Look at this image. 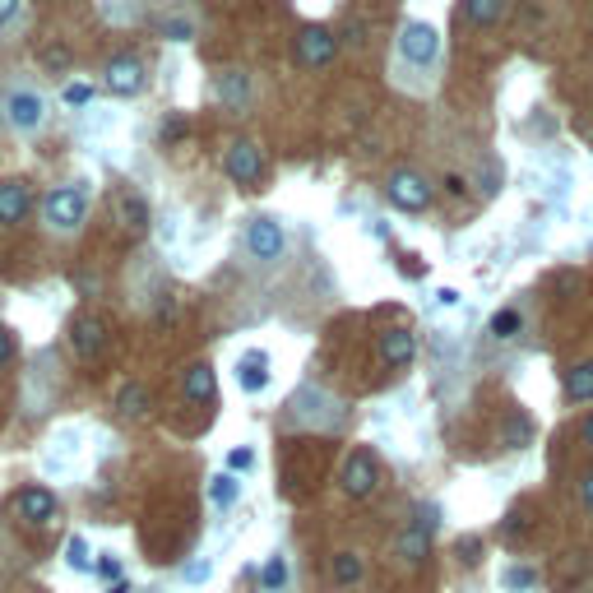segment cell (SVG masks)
<instances>
[{"instance_id": "cell-39", "label": "cell", "mask_w": 593, "mask_h": 593, "mask_svg": "<svg viewBox=\"0 0 593 593\" xmlns=\"http://www.w3.org/2000/svg\"><path fill=\"white\" fill-rule=\"evenodd\" d=\"M445 186H449V195H464L468 181H464V176H445Z\"/></svg>"}, {"instance_id": "cell-34", "label": "cell", "mask_w": 593, "mask_h": 593, "mask_svg": "<svg viewBox=\"0 0 593 593\" xmlns=\"http://www.w3.org/2000/svg\"><path fill=\"white\" fill-rule=\"evenodd\" d=\"M168 37H172V43H186V37H191V24H186V19H172V24H168Z\"/></svg>"}, {"instance_id": "cell-8", "label": "cell", "mask_w": 593, "mask_h": 593, "mask_svg": "<svg viewBox=\"0 0 593 593\" xmlns=\"http://www.w3.org/2000/svg\"><path fill=\"white\" fill-rule=\"evenodd\" d=\"M390 199L399 204V209L417 214V209H426V204H432V186H426L417 172H394V176H390Z\"/></svg>"}, {"instance_id": "cell-13", "label": "cell", "mask_w": 593, "mask_h": 593, "mask_svg": "<svg viewBox=\"0 0 593 593\" xmlns=\"http://www.w3.org/2000/svg\"><path fill=\"white\" fill-rule=\"evenodd\" d=\"M237 385L246 394H260L264 385H269V357H264V353H246V357H241L237 362Z\"/></svg>"}, {"instance_id": "cell-20", "label": "cell", "mask_w": 593, "mask_h": 593, "mask_svg": "<svg viewBox=\"0 0 593 593\" xmlns=\"http://www.w3.org/2000/svg\"><path fill=\"white\" fill-rule=\"evenodd\" d=\"M283 584H288V561H283V557H269V561L260 566V589H264V593H278Z\"/></svg>"}, {"instance_id": "cell-30", "label": "cell", "mask_w": 593, "mask_h": 593, "mask_svg": "<svg viewBox=\"0 0 593 593\" xmlns=\"http://www.w3.org/2000/svg\"><path fill=\"white\" fill-rule=\"evenodd\" d=\"M478 547H482L478 538H459L455 551H459V561H464V566H473V561H478Z\"/></svg>"}, {"instance_id": "cell-12", "label": "cell", "mask_w": 593, "mask_h": 593, "mask_svg": "<svg viewBox=\"0 0 593 593\" xmlns=\"http://www.w3.org/2000/svg\"><path fill=\"white\" fill-rule=\"evenodd\" d=\"M107 89L121 93V98H130L144 89V66H139L135 56H116L112 66H107Z\"/></svg>"}, {"instance_id": "cell-14", "label": "cell", "mask_w": 593, "mask_h": 593, "mask_svg": "<svg viewBox=\"0 0 593 593\" xmlns=\"http://www.w3.org/2000/svg\"><path fill=\"white\" fill-rule=\"evenodd\" d=\"M28 204H33V195H28L24 181H5V186H0V222H24Z\"/></svg>"}, {"instance_id": "cell-17", "label": "cell", "mask_w": 593, "mask_h": 593, "mask_svg": "<svg viewBox=\"0 0 593 593\" xmlns=\"http://www.w3.org/2000/svg\"><path fill=\"white\" fill-rule=\"evenodd\" d=\"M116 218H121V228L144 232V228H149V204L139 199V195H121V199H116Z\"/></svg>"}, {"instance_id": "cell-19", "label": "cell", "mask_w": 593, "mask_h": 593, "mask_svg": "<svg viewBox=\"0 0 593 593\" xmlns=\"http://www.w3.org/2000/svg\"><path fill=\"white\" fill-rule=\"evenodd\" d=\"M237 496H241V482H237V473H218V478L209 482V501H214L218 510L237 505Z\"/></svg>"}, {"instance_id": "cell-40", "label": "cell", "mask_w": 593, "mask_h": 593, "mask_svg": "<svg viewBox=\"0 0 593 593\" xmlns=\"http://www.w3.org/2000/svg\"><path fill=\"white\" fill-rule=\"evenodd\" d=\"M580 496H584V505H589V510H593V473H589V478H584V487H580Z\"/></svg>"}, {"instance_id": "cell-9", "label": "cell", "mask_w": 593, "mask_h": 593, "mask_svg": "<svg viewBox=\"0 0 593 593\" xmlns=\"http://www.w3.org/2000/svg\"><path fill=\"white\" fill-rule=\"evenodd\" d=\"M376 357L390 366V371H399V366H408L417 357V334L413 330H385L380 343H376Z\"/></svg>"}, {"instance_id": "cell-32", "label": "cell", "mask_w": 593, "mask_h": 593, "mask_svg": "<svg viewBox=\"0 0 593 593\" xmlns=\"http://www.w3.org/2000/svg\"><path fill=\"white\" fill-rule=\"evenodd\" d=\"M181 135H186V121H181V116H172L168 126H162V139H168V144H176Z\"/></svg>"}, {"instance_id": "cell-42", "label": "cell", "mask_w": 593, "mask_h": 593, "mask_svg": "<svg viewBox=\"0 0 593 593\" xmlns=\"http://www.w3.org/2000/svg\"><path fill=\"white\" fill-rule=\"evenodd\" d=\"M580 436H584V441L593 445V417H584V426H580Z\"/></svg>"}, {"instance_id": "cell-5", "label": "cell", "mask_w": 593, "mask_h": 593, "mask_svg": "<svg viewBox=\"0 0 593 593\" xmlns=\"http://www.w3.org/2000/svg\"><path fill=\"white\" fill-rule=\"evenodd\" d=\"M14 515L24 524H33V528H43V524L56 519V496L47 492V487H24V492L14 496Z\"/></svg>"}, {"instance_id": "cell-35", "label": "cell", "mask_w": 593, "mask_h": 593, "mask_svg": "<svg viewBox=\"0 0 593 593\" xmlns=\"http://www.w3.org/2000/svg\"><path fill=\"white\" fill-rule=\"evenodd\" d=\"M524 436H528V422H510L505 426V445H519Z\"/></svg>"}, {"instance_id": "cell-10", "label": "cell", "mask_w": 593, "mask_h": 593, "mask_svg": "<svg viewBox=\"0 0 593 593\" xmlns=\"http://www.w3.org/2000/svg\"><path fill=\"white\" fill-rule=\"evenodd\" d=\"M246 251L255 260H278L283 255V228L274 218H255L251 228H246Z\"/></svg>"}, {"instance_id": "cell-27", "label": "cell", "mask_w": 593, "mask_h": 593, "mask_svg": "<svg viewBox=\"0 0 593 593\" xmlns=\"http://www.w3.org/2000/svg\"><path fill=\"white\" fill-rule=\"evenodd\" d=\"M534 580H538V575H534L528 566H510V570H505V584H510V589H534Z\"/></svg>"}, {"instance_id": "cell-22", "label": "cell", "mask_w": 593, "mask_h": 593, "mask_svg": "<svg viewBox=\"0 0 593 593\" xmlns=\"http://www.w3.org/2000/svg\"><path fill=\"white\" fill-rule=\"evenodd\" d=\"M330 570H334V584H357L362 580V557L357 551H339Z\"/></svg>"}, {"instance_id": "cell-36", "label": "cell", "mask_w": 593, "mask_h": 593, "mask_svg": "<svg viewBox=\"0 0 593 593\" xmlns=\"http://www.w3.org/2000/svg\"><path fill=\"white\" fill-rule=\"evenodd\" d=\"M98 575L116 580V575H121V561H116V557H102V561H98Z\"/></svg>"}, {"instance_id": "cell-43", "label": "cell", "mask_w": 593, "mask_h": 593, "mask_svg": "<svg viewBox=\"0 0 593 593\" xmlns=\"http://www.w3.org/2000/svg\"><path fill=\"white\" fill-rule=\"evenodd\" d=\"M107 593H130V584H112Z\"/></svg>"}, {"instance_id": "cell-24", "label": "cell", "mask_w": 593, "mask_h": 593, "mask_svg": "<svg viewBox=\"0 0 593 593\" xmlns=\"http://www.w3.org/2000/svg\"><path fill=\"white\" fill-rule=\"evenodd\" d=\"M519 324H524L519 311H496V316H492V339H515Z\"/></svg>"}, {"instance_id": "cell-41", "label": "cell", "mask_w": 593, "mask_h": 593, "mask_svg": "<svg viewBox=\"0 0 593 593\" xmlns=\"http://www.w3.org/2000/svg\"><path fill=\"white\" fill-rule=\"evenodd\" d=\"M436 301H441V306H455V301H459V293H455V288H445V293H436Z\"/></svg>"}, {"instance_id": "cell-2", "label": "cell", "mask_w": 593, "mask_h": 593, "mask_svg": "<svg viewBox=\"0 0 593 593\" xmlns=\"http://www.w3.org/2000/svg\"><path fill=\"white\" fill-rule=\"evenodd\" d=\"M343 492L353 496V501H366L376 492V455L371 449H353V455H347V464H343Z\"/></svg>"}, {"instance_id": "cell-25", "label": "cell", "mask_w": 593, "mask_h": 593, "mask_svg": "<svg viewBox=\"0 0 593 593\" xmlns=\"http://www.w3.org/2000/svg\"><path fill=\"white\" fill-rule=\"evenodd\" d=\"M218 93L228 98V102H241V98H246V74L228 70V74H222V84H218Z\"/></svg>"}, {"instance_id": "cell-31", "label": "cell", "mask_w": 593, "mask_h": 593, "mask_svg": "<svg viewBox=\"0 0 593 593\" xmlns=\"http://www.w3.org/2000/svg\"><path fill=\"white\" fill-rule=\"evenodd\" d=\"M251 464H255L251 449H232V455H228V468H232V473H241V468H251Z\"/></svg>"}, {"instance_id": "cell-1", "label": "cell", "mask_w": 593, "mask_h": 593, "mask_svg": "<svg viewBox=\"0 0 593 593\" xmlns=\"http://www.w3.org/2000/svg\"><path fill=\"white\" fill-rule=\"evenodd\" d=\"M43 218L51 232H79V222H84V195L74 186H56L43 199Z\"/></svg>"}, {"instance_id": "cell-38", "label": "cell", "mask_w": 593, "mask_h": 593, "mask_svg": "<svg viewBox=\"0 0 593 593\" xmlns=\"http://www.w3.org/2000/svg\"><path fill=\"white\" fill-rule=\"evenodd\" d=\"M14 14H19V0H0V24H10Z\"/></svg>"}, {"instance_id": "cell-3", "label": "cell", "mask_w": 593, "mask_h": 593, "mask_svg": "<svg viewBox=\"0 0 593 593\" xmlns=\"http://www.w3.org/2000/svg\"><path fill=\"white\" fill-rule=\"evenodd\" d=\"M334 51H339V37H334L330 28H320V24L301 28V37H297V60H301L306 70L330 66V60H334Z\"/></svg>"}, {"instance_id": "cell-16", "label": "cell", "mask_w": 593, "mask_h": 593, "mask_svg": "<svg viewBox=\"0 0 593 593\" xmlns=\"http://www.w3.org/2000/svg\"><path fill=\"white\" fill-rule=\"evenodd\" d=\"M426 547H432V534H426L422 524H408L403 534H399V542H394V551H399L408 566H422L426 561Z\"/></svg>"}, {"instance_id": "cell-18", "label": "cell", "mask_w": 593, "mask_h": 593, "mask_svg": "<svg viewBox=\"0 0 593 593\" xmlns=\"http://www.w3.org/2000/svg\"><path fill=\"white\" fill-rule=\"evenodd\" d=\"M566 394L570 399H593V362H580L566 371Z\"/></svg>"}, {"instance_id": "cell-15", "label": "cell", "mask_w": 593, "mask_h": 593, "mask_svg": "<svg viewBox=\"0 0 593 593\" xmlns=\"http://www.w3.org/2000/svg\"><path fill=\"white\" fill-rule=\"evenodd\" d=\"M181 390H186L191 403H209V399H214V366H209V362L186 366V380H181Z\"/></svg>"}, {"instance_id": "cell-33", "label": "cell", "mask_w": 593, "mask_h": 593, "mask_svg": "<svg viewBox=\"0 0 593 593\" xmlns=\"http://www.w3.org/2000/svg\"><path fill=\"white\" fill-rule=\"evenodd\" d=\"M186 580L191 584H204V580H209V561H191L186 566Z\"/></svg>"}, {"instance_id": "cell-4", "label": "cell", "mask_w": 593, "mask_h": 593, "mask_svg": "<svg viewBox=\"0 0 593 593\" xmlns=\"http://www.w3.org/2000/svg\"><path fill=\"white\" fill-rule=\"evenodd\" d=\"M222 168H228V176L237 186H255L260 172H264V153H260V144H251V139H237L228 149V158H222Z\"/></svg>"}, {"instance_id": "cell-11", "label": "cell", "mask_w": 593, "mask_h": 593, "mask_svg": "<svg viewBox=\"0 0 593 593\" xmlns=\"http://www.w3.org/2000/svg\"><path fill=\"white\" fill-rule=\"evenodd\" d=\"M70 343H74V353L84 362H93L102 347H107V324H102L98 316H79L74 330H70Z\"/></svg>"}, {"instance_id": "cell-29", "label": "cell", "mask_w": 593, "mask_h": 593, "mask_svg": "<svg viewBox=\"0 0 593 593\" xmlns=\"http://www.w3.org/2000/svg\"><path fill=\"white\" fill-rule=\"evenodd\" d=\"M43 60H47L51 70H66V66H70V47H47Z\"/></svg>"}, {"instance_id": "cell-7", "label": "cell", "mask_w": 593, "mask_h": 593, "mask_svg": "<svg viewBox=\"0 0 593 593\" xmlns=\"http://www.w3.org/2000/svg\"><path fill=\"white\" fill-rule=\"evenodd\" d=\"M43 98H37L33 89H14L10 98H5V121L14 130H37L43 126Z\"/></svg>"}, {"instance_id": "cell-23", "label": "cell", "mask_w": 593, "mask_h": 593, "mask_svg": "<svg viewBox=\"0 0 593 593\" xmlns=\"http://www.w3.org/2000/svg\"><path fill=\"white\" fill-rule=\"evenodd\" d=\"M468 24H496L501 19V0H464Z\"/></svg>"}, {"instance_id": "cell-26", "label": "cell", "mask_w": 593, "mask_h": 593, "mask_svg": "<svg viewBox=\"0 0 593 593\" xmlns=\"http://www.w3.org/2000/svg\"><path fill=\"white\" fill-rule=\"evenodd\" d=\"M66 561H70V570H93V561H89V542H84V538H70Z\"/></svg>"}, {"instance_id": "cell-6", "label": "cell", "mask_w": 593, "mask_h": 593, "mask_svg": "<svg viewBox=\"0 0 593 593\" xmlns=\"http://www.w3.org/2000/svg\"><path fill=\"white\" fill-rule=\"evenodd\" d=\"M399 51H403V60H413V66H426V60H436L441 37H436L432 24H408L399 33Z\"/></svg>"}, {"instance_id": "cell-21", "label": "cell", "mask_w": 593, "mask_h": 593, "mask_svg": "<svg viewBox=\"0 0 593 593\" xmlns=\"http://www.w3.org/2000/svg\"><path fill=\"white\" fill-rule=\"evenodd\" d=\"M116 403H121V413H126V417H144L149 413V390H144V385H126Z\"/></svg>"}, {"instance_id": "cell-37", "label": "cell", "mask_w": 593, "mask_h": 593, "mask_svg": "<svg viewBox=\"0 0 593 593\" xmlns=\"http://www.w3.org/2000/svg\"><path fill=\"white\" fill-rule=\"evenodd\" d=\"M14 357V339H10V330H0V366H5Z\"/></svg>"}, {"instance_id": "cell-44", "label": "cell", "mask_w": 593, "mask_h": 593, "mask_svg": "<svg viewBox=\"0 0 593 593\" xmlns=\"http://www.w3.org/2000/svg\"><path fill=\"white\" fill-rule=\"evenodd\" d=\"M589 135H593V130H589Z\"/></svg>"}, {"instance_id": "cell-28", "label": "cell", "mask_w": 593, "mask_h": 593, "mask_svg": "<svg viewBox=\"0 0 593 593\" xmlns=\"http://www.w3.org/2000/svg\"><path fill=\"white\" fill-rule=\"evenodd\" d=\"M66 102H70V107H89V102H93V89H89V84H70V89H66Z\"/></svg>"}]
</instances>
